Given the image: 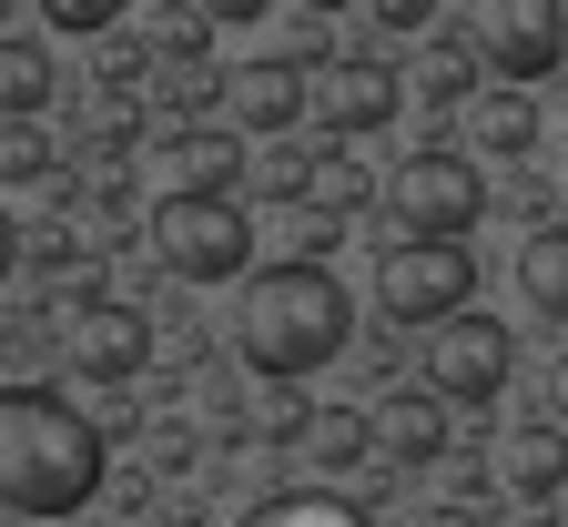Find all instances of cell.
<instances>
[{"mask_svg":"<svg viewBox=\"0 0 568 527\" xmlns=\"http://www.w3.org/2000/svg\"><path fill=\"white\" fill-rule=\"evenodd\" d=\"M102 497V426L51 386H0V507L71 517Z\"/></svg>","mask_w":568,"mask_h":527,"instance_id":"obj_1","label":"cell"},{"mask_svg":"<svg viewBox=\"0 0 568 527\" xmlns=\"http://www.w3.org/2000/svg\"><path fill=\"white\" fill-rule=\"evenodd\" d=\"M345 335H355V294H345L325 264L284 254V264H254V274H244L234 345H244V365L264 375V386H295V375L335 365V355H345Z\"/></svg>","mask_w":568,"mask_h":527,"instance_id":"obj_2","label":"cell"},{"mask_svg":"<svg viewBox=\"0 0 568 527\" xmlns=\"http://www.w3.org/2000/svg\"><path fill=\"white\" fill-rule=\"evenodd\" d=\"M386 223H396V244H467L487 223V173L447 142H426L386 173Z\"/></svg>","mask_w":568,"mask_h":527,"instance_id":"obj_3","label":"cell"},{"mask_svg":"<svg viewBox=\"0 0 568 527\" xmlns=\"http://www.w3.org/2000/svg\"><path fill=\"white\" fill-rule=\"evenodd\" d=\"M153 254L183 284H234V274H254V213L234 193H163L153 203Z\"/></svg>","mask_w":568,"mask_h":527,"instance_id":"obj_4","label":"cell"},{"mask_svg":"<svg viewBox=\"0 0 568 527\" xmlns=\"http://www.w3.org/2000/svg\"><path fill=\"white\" fill-rule=\"evenodd\" d=\"M467 294H477V254L467 244H386V264H376V315L416 325V335L477 315Z\"/></svg>","mask_w":568,"mask_h":527,"instance_id":"obj_5","label":"cell"},{"mask_svg":"<svg viewBox=\"0 0 568 527\" xmlns=\"http://www.w3.org/2000/svg\"><path fill=\"white\" fill-rule=\"evenodd\" d=\"M518 375V335L497 315H457L426 335V396L437 406H497V386Z\"/></svg>","mask_w":568,"mask_h":527,"instance_id":"obj_6","label":"cell"},{"mask_svg":"<svg viewBox=\"0 0 568 527\" xmlns=\"http://www.w3.org/2000/svg\"><path fill=\"white\" fill-rule=\"evenodd\" d=\"M396 112H406V71H396L386 51H325V71H315V122H325L335 142L386 132Z\"/></svg>","mask_w":568,"mask_h":527,"instance_id":"obj_7","label":"cell"},{"mask_svg":"<svg viewBox=\"0 0 568 527\" xmlns=\"http://www.w3.org/2000/svg\"><path fill=\"white\" fill-rule=\"evenodd\" d=\"M61 355H71V375H92V386H132L142 355H153V325H142L132 305H112V294H71Z\"/></svg>","mask_w":568,"mask_h":527,"instance_id":"obj_8","label":"cell"},{"mask_svg":"<svg viewBox=\"0 0 568 527\" xmlns=\"http://www.w3.org/2000/svg\"><path fill=\"white\" fill-rule=\"evenodd\" d=\"M487 71H497V92H528L548 82V71L568 61V11L558 0H508V11H487Z\"/></svg>","mask_w":568,"mask_h":527,"instance_id":"obj_9","label":"cell"},{"mask_svg":"<svg viewBox=\"0 0 568 527\" xmlns=\"http://www.w3.org/2000/svg\"><path fill=\"white\" fill-rule=\"evenodd\" d=\"M224 102H234L244 132H295V122L315 112V71H305L295 51H254L234 82H224Z\"/></svg>","mask_w":568,"mask_h":527,"instance_id":"obj_10","label":"cell"},{"mask_svg":"<svg viewBox=\"0 0 568 527\" xmlns=\"http://www.w3.org/2000/svg\"><path fill=\"white\" fill-rule=\"evenodd\" d=\"M376 457H386V467H437V457H447V406L426 396V386L376 396Z\"/></svg>","mask_w":568,"mask_h":527,"instance_id":"obj_11","label":"cell"},{"mask_svg":"<svg viewBox=\"0 0 568 527\" xmlns=\"http://www.w3.org/2000/svg\"><path fill=\"white\" fill-rule=\"evenodd\" d=\"M234 71H213V51H203V21H173V51L153 61V102L163 112H183V122H203V102L224 92Z\"/></svg>","mask_w":568,"mask_h":527,"instance_id":"obj_12","label":"cell"},{"mask_svg":"<svg viewBox=\"0 0 568 527\" xmlns=\"http://www.w3.org/2000/svg\"><path fill=\"white\" fill-rule=\"evenodd\" d=\"M234 183H244V132L183 122L173 132V193H234Z\"/></svg>","mask_w":568,"mask_h":527,"instance_id":"obj_13","label":"cell"},{"mask_svg":"<svg viewBox=\"0 0 568 527\" xmlns=\"http://www.w3.org/2000/svg\"><path fill=\"white\" fill-rule=\"evenodd\" d=\"M477 82H487L477 41H426V61H416V102L426 112H477Z\"/></svg>","mask_w":568,"mask_h":527,"instance_id":"obj_14","label":"cell"},{"mask_svg":"<svg viewBox=\"0 0 568 527\" xmlns=\"http://www.w3.org/2000/svg\"><path fill=\"white\" fill-rule=\"evenodd\" d=\"M295 446H305V457H315L325 477H345V467H366V457H376V406H315Z\"/></svg>","mask_w":568,"mask_h":527,"instance_id":"obj_15","label":"cell"},{"mask_svg":"<svg viewBox=\"0 0 568 527\" xmlns=\"http://www.w3.org/2000/svg\"><path fill=\"white\" fill-rule=\"evenodd\" d=\"M518 294L548 325H568V223H538V234L518 244Z\"/></svg>","mask_w":568,"mask_h":527,"instance_id":"obj_16","label":"cell"},{"mask_svg":"<svg viewBox=\"0 0 568 527\" xmlns=\"http://www.w3.org/2000/svg\"><path fill=\"white\" fill-rule=\"evenodd\" d=\"M467 132H477V153H497V163H528V153H538V102H528V92H477Z\"/></svg>","mask_w":568,"mask_h":527,"instance_id":"obj_17","label":"cell"},{"mask_svg":"<svg viewBox=\"0 0 568 527\" xmlns=\"http://www.w3.org/2000/svg\"><path fill=\"white\" fill-rule=\"evenodd\" d=\"M41 102H51V51H41L31 31H0V112L31 122Z\"/></svg>","mask_w":568,"mask_h":527,"instance_id":"obj_18","label":"cell"},{"mask_svg":"<svg viewBox=\"0 0 568 527\" xmlns=\"http://www.w3.org/2000/svg\"><path fill=\"white\" fill-rule=\"evenodd\" d=\"M244 527H376L355 497H335V487H284V497H264Z\"/></svg>","mask_w":568,"mask_h":527,"instance_id":"obj_19","label":"cell"},{"mask_svg":"<svg viewBox=\"0 0 568 527\" xmlns=\"http://www.w3.org/2000/svg\"><path fill=\"white\" fill-rule=\"evenodd\" d=\"M508 487H518L528 507H548V497L568 487V446H558V426H528V436L508 446Z\"/></svg>","mask_w":568,"mask_h":527,"instance_id":"obj_20","label":"cell"},{"mask_svg":"<svg viewBox=\"0 0 568 527\" xmlns=\"http://www.w3.org/2000/svg\"><path fill=\"white\" fill-rule=\"evenodd\" d=\"M366 193H376V183H366V163H345V153H325V163H315V213H335V223H345V213H366Z\"/></svg>","mask_w":568,"mask_h":527,"instance_id":"obj_21","label":"cell"},{"mask_svg":"<svg viewBox=\"0 0 568 527\" xmlns=\"http://www.w3.org/2000/svg\"><path fill=\"white\" fill-rule=\"evenodd\" d=\"M274 203H315V153H264V173H254Z\"/></svg>","mask_w":568,"mask_h":527,"instance_id":"obj_22","label":"cell"},{"mask_svg":"<svg viewBox=\"0 0 568 527\" xmlns=\"http://www.w3.org/2000/svg\"><path fill=\"white\" fill-rule=\"evenodd\" d=\"M41 21H51L61 41H122V21L102 11V0H61V11H41Z\"/></svg>","mask_w":568,"mask_h":527,"instance_id":"obj_23","label":"cell"},{"mask_svg":"<svg viewBox=\"0 0 568 527\" xmlns=\"http://www.w3.org/2000/svg\"><path fill=\"white\" fill-rule=\"evenodd\" d=\"M142 71H153V51H142V41L122 31V41L102 51V92H132V82H142Z\"/></svg>","mask_w":568,"mask_h":527,"instance_id":"obj_24","label":"cell"},{"mask_svg":"<svg viewBox=\"0 0 568 527\" xmlns=\"http://www.w3.org/2000/svg\"><path fill=\"white\" fill-rule=\"evenodd\" d=\"M21 264H41V274H71V264H82V244H71V234H61V223H51V234H41V244H31Z\"/></svg>","mask_w":568,"mask_h":527,"instance_id":"obj_25","label":"cell"},{"mask_svg":"<svg viewBox=\"0 0 568 527\" xmlns=\"http://www.w3.org/2000/svg\"><path fill=\"white\" fill-rule=\"evenodd\" d=\"M41 163H51V153H41V142H31V132H11V142H0V173H11V183H31Z\"/></svg>","mask_w":568,"mask_h":527,"instance_id":"obj_26","label":"cell"},{"mask_svg":"<svg viewBox=\"0 0 568 527\" xmlns=\"http://www.w3.org/2000/svg\"><path fill=\"white\" fill-rule=\"evenodd\" d=\"M426 21H437L426 0H386V11H376V31H426Z\"/></svg>","mask_w":568,"mask_h":527,"instance_id":"obj_27","label":"cell"},{"mask_svg":"<svg viewBox=\"0 0 568 527\" xmlns=\"http://www.w3.org/2000/svg\"><path fill=\"white\" fill-rule=\"evenodd\" d=\"M21 254H31V244H21V223H11V213H0V284H11V274H21Z\"/></svg>","mask_w":568,"mask_h":527,"instance_id":"obj_28","label":"cell"},{"mask_svg":"<svg viewBox=\"0 0 568 527\" xmlns=\"http://www.w3.org/2000/svg\"><path fill=\"white\" fill-rule=\"evenodd\" d=\"M548 426H568V355L548 365Z\"/></svg>","mask_w":568,"mask_h":527,"instance_id":"obj_29","label":"cell"},{"mask_svg":"<svg viewBox=\"0 0 568 527\" xmlns=\"http://www.w3.org/2000/svg\"><path fill=\"white\" fill-rule=\"evenodd\" d=\"M426 527H467V517H457V507H437V517H426Z\"/></svg>","mask_w":568,"mask_h":527,"instance_id":"obj_30","label":"cell"}]
</instances>
